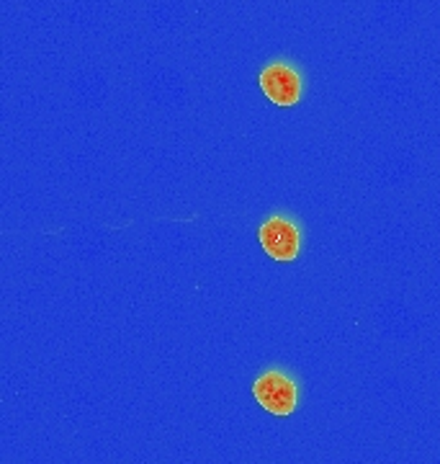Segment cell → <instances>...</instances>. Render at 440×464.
Here are the masks:
<instances>
[{"label":"cell","instance_id":"6da1fadb","mask_svg":"<svg viewBox=\"0 0 440 464\" xmlns=\"http://www.w3.org/2000/svg\"><path fill=\"white\" fill-rule=\"evenodd\" d=\"M253 392H255V400L261 402L263 408L273 415L293 413V408L299 402L296 384L283 372H276V369H271L263 377H258L255 384H253Z\"/></svg>","mask_w":440,"mask_h":464},{"label":"cell","instance_id":"7a4b0ae2","mask_svg":"<svg viewBox=\"0 0 440 464\" xmlns=\"http://www.w3.org/2000/svg\"><path fill=\"white\" fill-rule=\"evenodd\" d=\"M261 237L263 250L276 258V261H293L301 250V235H299V227L293 225L289 217L273 215L268 217L261 225Z\"/></svg>","mask_w":440,"mask_h":464},{"label":"cell","instance_id":"3957f363","mask_svg":"<svg viewBox=\"0 0 440 464\" xmlns=\"http://www.w3.org/2000/svg\"><path fill=\"white\" fill-rule=\"evenodd\" d=\"M261 88L276 106H293L301 99V75L283 63H273L261 72Z\"/></svg>","mask_w":440,"mask_h":464}]
</instances>
